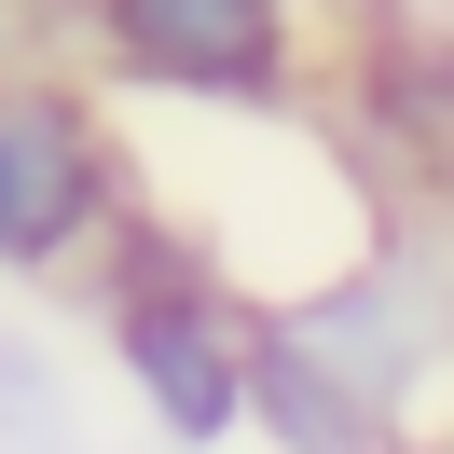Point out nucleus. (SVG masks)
<instances>
[{
	"label": "nucleus",
	"mask_w": 454,
	"mask_h": 454,
	"mask_svg": "<svg viewBox=\"0 0 454 454\" xmlns=\"http://www.w3.org/2000/svg\"><path fill=\"white\" fill-rule=\"evenodd\" d=\"M83 69L124 111H317L331 97V0H83Z\"/></svg>",
	"instance_id": "nucleus-2"
},
{
	"label": "nucleus",
	"mask_w": 454,
	"mask_h": 454,
	"mask_svg": "<svg viewBox=\"0 0 454 454\" xmlns=\"http://www.w3.org/2000/svg\"><path fill=\"white\" fill-rule=\"evenodd\" d=\"M152 207V152L97 69H14L0 83V289H83L97 248Z\"/></svg>",
	"instance_id": "nucleus-3"
},
{
	"label": "nucleus",
	"mask_w": 454,
	"mask_h": 454,
	"mask_svg": "<svg viewBox=\"0 0 454 454\" xmlns=\"http://www.w3.org/2000/svg\"><path fill=\"white\" fill-rule=\"evenodd\" d=\"M14 69H83V0H0V83Z\"/></svg>",
	"instance_id": "nucleus-5"
},
{
	"label": "nucleus",
	"mask_w": 454,
	"mask_h": 454,
	"mask_svg": "<svg viewBox=\"0 0 454 454\" xmlns=\"http://www.w3.org/2000/svg\"><path fill=\"white\" fill-rule=\"evenodd\" d=\"M441 221H454V207H441Z\"/></svg>",
	"instance_id": "nucleus-6"
},
{
	"label": "nucleus",
	"mask_w": 454,
	"mask_h": 454,
	"mask_svg": "<svg viewBox=\"0 0 454 454\" xmlns=\"http://www.w3.org/2000/svg\"><path fill=\"white\" fill-rule=\"evenodd\" d=\"M0 454H97L83 372H69V344H42L28 317H0Z\"/></svg>",
	"instance_id": "nucleus-4"
},
{
	"label": "nucleus",
	"mask_w": 454,
	"mask_h": 454,
	"mask_svg": "<svg viewBox=\"0 0 454 454\" xmlns=\"http://www.w3.org/2000/svg\"><path fill=\"white\" fill-rule=\"evenodd\" d=\"M83 331H97L111 399H124L166 454H234V441H248L262 303H248V289H234L221 262L166 221V207H138V221L97 248V276H83Z\"/></svg>",
	"instance_id": "nucleus-1"
}]
</instances>
